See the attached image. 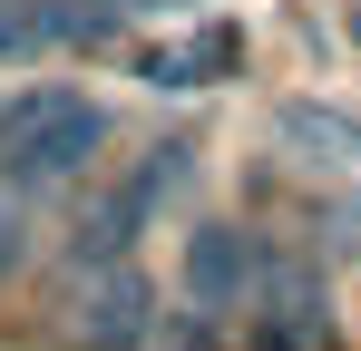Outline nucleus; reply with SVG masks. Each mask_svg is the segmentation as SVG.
I'll use <instances>...</instances> for the list:
<instances>
[{
	"label": "nucleus",
	"instance_id": "obj_1",
	"mask_svg": "<svg viewBox=\"0 0 361 351\" xmlns=\"http://www.w3.org/2000/svg\"><path fill=\"white\" fill-rule=\"evenodd\" d=\"M98 147H108V108L78 88H30L0 108V185L10 195H49L68 176H88Z\"/></svg>",
	"mask_w": 361,
	"mask_h": 351
},
{
	"label": "nucleus",
	"instance_id": "obj_2",
	"mask_svg": "<svg viewBox=\"0 0 361 351\" xmlns=\"http://www.w3.org/2000/svg\"><path fill=\"white\" fill-rule=\"evenodd\" d=\"M185 156H195V147H176V137H166V147H147V156H137L127 176H108V185L88 195V215L68 225V273H108V264H137V234L157 225V205H166V195L185 185Z\"/></svg>",
	"mask_w": 361,
	"mask_h": 351
},
{
	"label": "nucleus",
	"instance_id": "obj_3",
	"mask_svg": "<svg viewBox=\"0 0 361 351\" xmlns=\"http://www.w3.org/2000/svg\"><path fill=\"white\" fill-rule=\"evenodd\" d=\"M68 342H78V351H147V342H157V283H147V264L78 273V302H68Z\"/></svg>",
	"mask_w": 361,
	"mask_h": 351
},
{
	"label": "nucleus",
	"instance_id": "obj_4",
	"mask_svg": "<svg viewBox=\"0 0 361 351\" xmlns=\"http://www.w3.org/2000/svg\"><path fill=\"white\" fill-rule=\"evenodd\" d=\"M176 292H185V312H195V322L244 312V302H254V234L195 225V234H185V264H176Z\"/></svg>",
	"mask_w": 361,
	"mask_h": 351
},
{
	"label": "nucleus",
	"instance_id": "obj_5",
	"mask_svg": "<svg viewBox=\"0 0 361 351\" xmlns=\"http://www.w3.org/2000/svg\"><path fill=\"white\" fill-rule=\"evenodd\" d=\"M225 68H244V30H225V20H205V30H185V39H166V49L137 58L147 88H215Z\"/></svg>",
	"mask_w": 361,
	"mask_h": 351
},
{
	"label": "nucleus",
	"instance_id": "obj_6",
	"mask_svg": "<svg viewBox=\"0 0 361 351\" xmlns=\"http://www.w3.org/2000/svg\"><path fill=\"white\" fill-rule=\"evenodd\" d=\"M283 147H312V166H352L361 156V127L332 108H283Z\"/></svg>",
	"mask_w": 361,
	"mask_h": 351
},
{
	"label": "nucleus",
	"instance_id": "obj_7",
	"mask_svg": "<svg viewBox=\"0 0 361 351\" xmlns=\"http://www.w3.org/2000/svg\"><path fill=\"white\" fill-rule=\"evenodd\" d=\"M30 49H49L39 39V0H0V58H30Z\"/></svg>",
	"mask_w": 361,
	"mask_h": 351
}]
</instances>
